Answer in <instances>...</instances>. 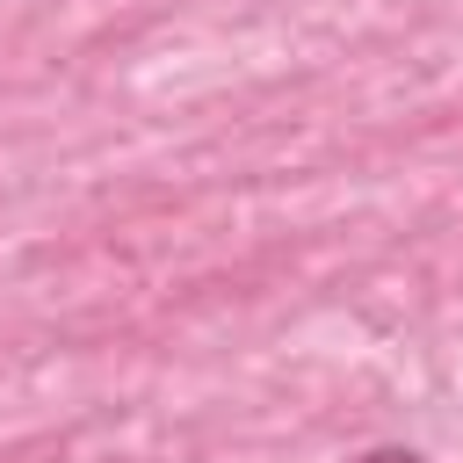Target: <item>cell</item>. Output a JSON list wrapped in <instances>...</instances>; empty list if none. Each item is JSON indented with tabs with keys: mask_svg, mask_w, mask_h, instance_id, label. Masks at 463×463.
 Returning a JSON list of instances; mask_svg holds the SVG:
<instances>
[{
	"mask_svg": "<svg viewBox=\"0 0 463 463\" xmlns=\"http://www.w3.org/2000/svg\"><path fill=\"white\" fill-rule=\"evenodd\" d=\"M362 463H427V456H412V449H369Z\"/></svg>",
	"mask_w": 463,
	"mask_h": 463,
	"instance_id": "1",
	"label": "cell"
}]
</instances>
